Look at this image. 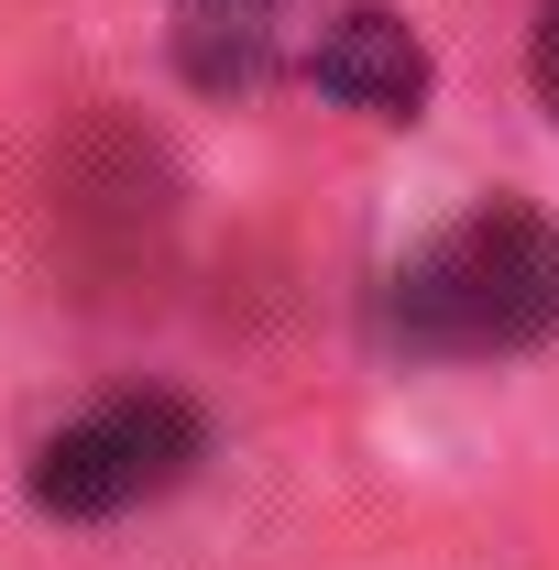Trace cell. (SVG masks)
Segmentation results:
<instances>
[{
  "label": "cell",
  "instance_id": "obj_3",
  "mask_svg": "<svg viewBox=\"0 0 559 570\" xmlns=\"http://www.w3.org/2000/svg\"><path fill=\"white\" fill-rule=\"evenodd\" d=\"M307 77L362 110V121H418L428 110V45L395 22V11H373V0H351L318 22V45H307Z\"/></svg>",
  "mask_w": 559,
  "mask_h": 570
},
{
  "label": "cell",
  "instance_id": "obj_1",
  "mask_svg": "<svg viewBox=\"0 0 559 570\" xmlns=\"http://www.w3.org/2000/svg\"><path fill=\"white\" fill-rule=\"evenodd\" d=\"M384 330L418 362H504L559 330V219L527 198L450 219L384 285Z\"/></svg>",
  "mask_w": 559,
  "mask_h": 570
},
{
  "label": "cell",
  "instance_id": "obj_4",
  "mask_svg": "<svg viewBox=\"0 0 559 570\" xmlns=\"http://www.w3.org/2000/svg\"><path fill=\"white\" fill-rule=\"evenodd\" d=\"M285 45V0H176V56L198 88H264Z\"/></svg>",
  "mask_w": 559,
  "mask_h": 570
},
{
  "label": "cell",
  "instance_id": "obj_2",
  "mask_svg": "<svg viewBox=\"0 0 559 570\" xmlns=\"http://www.w3.org/2000/svg\"><path fill=\"white\" fill-rule=\"evenodd\" d=\"M198 450H209L198 406H176V395H110V406L67 417L33 450V504L45 515H77V527L88 515H133V504L176 494L198 472Z\"/></svg>",
  "mask_w": 559,
  "mask_h": 570
},
{
  "label": "cell",
  "instance_id": "obj_5",
  "mask_svg": "<svg viewBox=\"0 0 559 570\" xmlns=\"http://www.w3.org/2000/svg\"><path fill=\"white\" fill-rule=\"evenodd\" d=\"M538 99L559 110V0H538Z\"/></svg>",
  "mask_w": 559,
  "mask_h": 570
}]
</instances>
